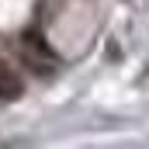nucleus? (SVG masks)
Instances as JSON below:
<instances>
[{"instance_id": "f257e3e1", "label": "nucleus", "mask_w": 149, "mask_h": 149, "mask_svg": "<svg viewBox=\"0 0 149 149\" xmlns=\"http://www.w3.org/2000/svg\"><path fill=\"white\" fill-rule=\"evenodd\" d=\"M21 66L28 70V73H35V76H52L56 73V59L52 56H42V52H35V49H21Z\"/></svg>"}, {"instance_id": "f03ea898", "label": "nucleus", "mask_w": 149, "mask_h": 149, "mask_svg": "<svg viewBox=\"0 0 149 149\" xmlns=\"http://www.w3.org/2000/svg\"><path fill=\"white\" fill-rule=\"evenodd\" d=\"M21 90H24L21 80L3 66V70H0V101H14V97H21Z\"/></svg>"}, {"instance_id": "7ed1b4c3", "label": "nucleus", "mask_w": 149, "mask_h": 149, "mask_svg": "<svg viewBox=\"0 0 149 149\" xmlns=\"http://www.w3.org/2000/svg\"><path fill=\"white\" fill-rule=\"evenodd\" d=\"M0 70H3V63H0Z\"/></svg>"}]
</instances>
